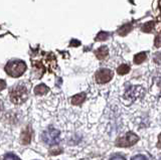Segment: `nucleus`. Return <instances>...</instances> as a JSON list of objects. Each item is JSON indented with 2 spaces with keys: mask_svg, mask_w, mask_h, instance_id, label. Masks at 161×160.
Listing matches in <instances>:
<instances>
[{
  "mask_svg": "<svg viewBox=\"0 0 161 160\" xmlns=\"http://www.w3.org/2000/svg\"><path fill=\"white\" fill-rule=\"evenodd\" d=\"M160 3H161V2H160Z\"/></svg>",
  "mask_w": 161,
  "mask_h": 160,
  "instance_id": "nucleus-27",
  "label": "nucleus"
},
{
  "mask_svg": "<svg viewBox=\"0 0 161 160\" xmlns=\"http://www.w3.org/2000/svg\"><path fill=\"white\" fill-rule=\"evenodd\" d=\"M109 37V33L106 32V31H101L98 33V36H96V41H106V39H108Z\"/></svg>",
  "mask_w": 161,
  "mask_h": 160,
  "instance_id": "nucleus-15",
  "label": "nucleus"
},
{
  "mask_svg": "<svg viewBox=\"0 0 161 160\" xmlns=\"http://www.w3.org/2000/svg\"><path fill=\"white\" fill-rule=\"evenodd\" d=\"M144 93H145V90L143 87L132 86V87H130L124 94V99L128 100L130 103H132L135 101V100H137L138 98L142 97Z\"/></svg>",
  "mask_w": 161,
  "mask_h": 160,
  "instance_id": "nucleus-5",
  "label": "nucleus"
},
{
  "mask_svg": "<svg viewBox=\"0 0 161 160\" xmlns=\"http://www.w3.org/2000/svg\"><path fill=\"white\" fill-rule=\"evenodd\" d=\"M131 160H148L147 158H146V156H144V155H136V156H134Z\"/></svg>",
  "mask_w": 161,
  "mask_h": 160,
  "instance_id": "nucleus-21",
  "label": "nucleus"
},
{
  "mask_svg": "<svg viewBox=\"0 0 161 160\" xmlns=\"http://www.w3.org/2000/svg\"><path fill=\"white\" fill-rule=\"evenodd\" d=\"M154 46L155 47H161V31H159L156 34L154 39Z\"/></svg>",
  "mask_w": 161,
  "mask_h": 160,
  "instance_id": "nucleus-16",
  "label": "nucleus"
},
{
  "mask_svg": "<svg viewBox=\"0 0 161 160\" xmlns=\"http://www.w3.org/2000/svg\"><path fill=\"white\" fill-rule=\"evenodd\" d=\"M47 92H48V88L43 84H40L34 88V94L38 95V96H43V95H45Z\"/></svg>",
  "mask_w": 161,
  "mask_h": 160,
  "instance_id": "nucleus-11",
  "label": "nucleus"
},
{
  "mask_svg": "<svg viewBox=\"0 0 161 160\" xmlns=\"http://www.w3.org/2000/svg\"><path fill=\"white\" fill-rule=\"evenodd\" d=\"M4 160H20V159L13 153H7L4 155Z\"/></svg>",
  "mask_w": 161,
  "mask_h": 160,
  "instance_id": "nucleus-17",
  "label": "nucleus"
},
{
  "mask_svg": "<svg viewBox=\"0 0 161 160\" xmlns=\"http://www.w3.org/2000/svg\"><path fill=\"white\" fill-rule=\"evenodd\" d=\"M160 160H161V158H160Z\"/></svg>",
  "mask_w": 161,
  "mask_h": 160,
  "instance_id": "nucleus-26",
  "label": "nucleus"
},
{
  "mask_svg": "<svg viewBox=\"0 0 161 160\" xmlns=\"http://www.w3.org/2000/svg\"><path fill=\"white\" fill-rule=\"evenodd\" d=\"M85 100H86V94L85 93H80V94L75 95V96L70 99V102H72L73 105L78 106V105L83 104L85 102Z\"/></svg>",
  "mask_w": 161,
  "mask_h": 160,
  "instance_id": "nucleus-8",
  "label": "nucleus"
},
{
  "mask_svg": "<svg viewBox=\"0 0 161 160\" xmlns=\"http://www.w3.org/2000/svg\"><path fill=\"white\" fill-rule=\"evenodd\" d=\"M110 160H125V158L123 156H121V155H115Z\"/></svg>",
  "mask_w": 161,
  "mask_h": 160,
  "instance_id": "nucleus-22",
  "label": "nucleus"
},
{
  "mask_svg": "<svg viewBox=\"0 0 161 160\" xmlns=\"http://www.w3.org/2000/svg\"><path fill=\"white\" fill-rule=\"evenodd\" d=\"M60 152H63V149L60 148V147H58V148H55V149L50 150V154H52V155H57V154H59Z\"/></svg>",
  "mask_w": 161,
  "mask_h": 160,
  "instance_id": "nucleus-20",
  "label": "nucleus"
},
{
  "mask_svg": "<svg viewBox=\"0 0 161 160\" xmlns=\"http://www.w3.org/2000/svg\"><path fill=\"white\" fill-rule=\"evenodd\" d=\"M146 58H147V53H146L145 52H141L137 54H135L133 61L136 64H140L145 61Z\"/></svg>",
  "mask_w": 161,
  "mask_h": 160,
  "instance_id": "nucleus-12",
  "label": "nucleus"
},
{
  "mask_svg": "<svg viewBox=\"0 0 161 160\" xmlns=\"http://www.w3.org/2000/svg\"><path fill=\"white\" fill-rule=\"evenodd\" d=\"M59 135H60V132L58 129H55L53 127H48L42 133V141L45 144L50 145V146H57L60 141Z\"/></svg>",
  "mask_w": 161,
  "mask_h": 160,
  "instance_id": "nucleus-3",
  "label": "nucleus"
},
{
  "mask_svg": "<svg viewBox=\"0 0 161 160\" xmlns=\"http://www.w3.org/2000/svg\"><path fill=\"white\" fill-rule=\"evenodd\" d=\"M139 137L133 132H128L126 133L124 136L119 137L116 140V146L118 147H129L133 146L134 144L138 142Z\"/></svg>",
  "mask_w": 161,
  "mask_h": 160,
  "instance_id": "nucleus-4",
  "label": "nucleus"
},
{
  "mask_svg": "<svg viewBox=\"0 0 161 160\" xmlns=\"http://www.w3.org/2000/svg\"><path fill=\"white\" fill-rule=\"evenodd\" d=\"M154 62L157 63V64H160L161 63V52H157V53H155V56H154Z\"/></svg>",
  "mask_w": 161,
  "mask_h": 160,
  "instance_id": "nucleus-19",
  "label": "nucleus"
},
{
  "mask_svg": "<svg viewBox=\"0 0 161 160\" xmlns=\"http://www.w3.org/2000/svg\"><path fill=\"white\" fill-rule=\"evenodd\" d=\"M113 78V72L109 69H102L95 74V80L99 84H106Z\"/></svg>",
  "mask_w": 161,
  "mask_h": 160,
  "instance_id": "nucleus-6",
  "label": "nucleus"
},
{
  "mask_svg": "<svg viewBox=\"0 0 161 160\" xmlns=\"http://www.w3.org/2000/svg\"><path fill=\"white\" fill-rule=\"evenodd\" d=\"M154 26H155V22L154 21H149L147 23L143 24L142 28H141V30L143 32H152L153 29H154Z\"/></svg>",
  "mask_w": 161,
  "mask_h": 160,
  "instance_id": "nucleus-13",
  "label": "nucleus"
},
{
  "mask_svg": "<svg viewBox=\"0 0 161 160\" xmlns=\"http://www.w3.org/2000/svg\"><path fill=\"white\" fill-rule=\"evenodd\" d=\"M25 69H26V64L22 61H18V59H15V61L9 62L6 67H5V71L6 73L13 78H18L20 76H22L24 74Z\"/></svg>",
  "mask_w": 161,
  "mask_h": 160,
  "instance_id": "nucleus-2",
  "label": "nucleus"
},
{
  "mask_svg": "<svg viewBox=\"0 0 161 160\" xmlns=\"http://www.w3.org/2000/svg\"><path fill=\"white\" fill-rule=\"evenodd\" d=\"M5 87H6V84H5V82L2 81V80H0V90H3Z\"/></svg>",
  "mask_w": 161,
  "mask_h": 160,
  "instance_id": "nucleus-24",
  "label": "nucleus"
},
{
  "mask_svg": "<svg viewBox=\"0 0 161 160\" xmlns=\"http://www.w3.org/2000/svg\"><path fill=\"white\" fill-rule=\"evenodd\" d=\"M129 72H130V66L129 64H126V63L121 64V66L118 67V69H117V73L119 74H126Z\"/></svg>",
  "mask_w": 161,
  "mask_h": 160,
  "instance_id": "nucleus-14",
  "label": "nucleus"
},
{
  "mask_svg": "<svg viewBox=\"0 0 161 160\" xmlns=\"http://www.w3.org/2000/svg\"><path fill=\"white\" fill-rule=\"evenodd\" d=\"M132 28H133L132 23H126L118 29V34L119 36H127L131 30H132Z\"/></svg>",
  "mask_w": 161,
  "mask_h": 160,
  "instance_id": "nucleus-10",
  "label": "nucleus"
},
{
  "mask_svg": "<svg viewBox=\"0 0 161 160\" xmlns=\"http://www.w3.org/2000/svg\"><path fill=\"white\" fill-rule=\"evenodd\" d=\"M31 141V130L29 127H26L21 133V142L23 145H28Z\"/></svg>",
  "mask_w": 161,
  "mask_h": 160,
  "instance_id": "nucleus-7",
  "label": "nucleus"
},
{
  "mask_svg": "<svg viewBox=\"0 0 161 160\" xmlns=\"http://www.w3.org/2000/svg\"><path fill=\"white\" fill-rule=\"evenodd\" d=\"M10 96V101L12 103L16 104V105H20L24 103L28 98V90L27 88L22 84H19L17 86L13 87L11 90H10L9 93Z\"/></svg>",
  "mask_w": 161,
  "mask_h": 160,
  "instance_id": "nucleus-1",
  "label": "nucleus"
},
{
  "mask_svg": "<svg viewBox=\"0 0 161 160\" xmlns=\"http://www.w3.org/2000/svg\"><path fill=\"white\" fill-rule=\"evenodd\" d=\"M80 44V42L79 41H77V39H73L72 42H70V46L72 47H78Z\"/></svg>",
  "mask_w": 161,
  "mask_h": 160,
  "instance_id": "nucleus-23",
  "label": "nucleus"
},
{
  "mask_svg": "<svg viewBox=\"0 0 161 160\" xmlns=\"http://www.w3.org/2000/svg\"><path fill=\"white\" fill-rule=\"evenodd\" d=\"M157 147H158V148H161V133L159 134V136H158V142H157Z\"/></svg>",
  "mask_w": 161,
  "mask_h": 160,
  "instance_id": "nucleus-25",
  "label": "nucleus"
},
{
  "mask_svg": "<svg viewBox=\"0 0 161 160\" xmlns=\"http://www.w3.org/2000/svg\"><path fill=\"white\" fill-rule=\"evenodd\" d=\"M108 53H109V49H108L107 47H101L95 52L96 57H97V58H99V59L106 58L108 56Z\"/></svg>",
  "mask_w": 161,
  "mask_h": 160,
  "instance_id": "nucleus-9",
  "label": "nucleus"
},
{
  "mask_svg": "<svg viewBox=\"0 0 161 160\" xmlns=\"http://www.w3.org/2000/svg\"><path fill=\"white\" fill-rule=\"evenodd\" d=\"M155 83L157 85V87L159 89V94H158V97L160 99V102H161V78H157L155 80Z\"/></svg>",
  "mask_w": 161,
  "mask_h": 160,
  "instance_id": "nucleus-18",
  "label": "nucleus"
}]
</instances>
